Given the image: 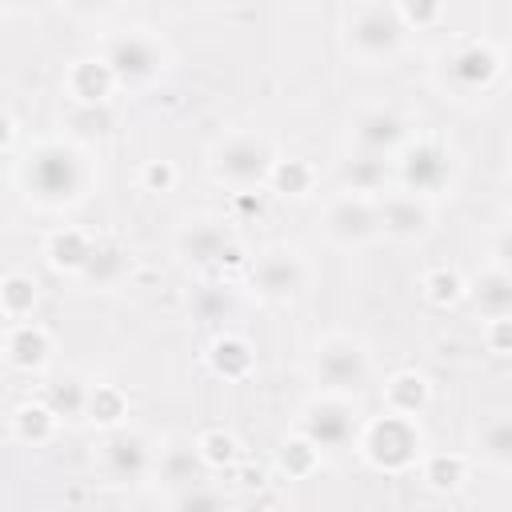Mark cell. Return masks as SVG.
Instances as JSON below:
<instances>
[{
    "label": "cell",
    "mask_w": 512,
    "mask_h": 512,
    "mask_svg": "<svg viewBox=\"0 0 512 512\" xmlns=\"http://www.w3.org/2000/svg\"><path fill=\"white\" fill-rule=\"evenodd\" d=\"M24 180H28V192L44 204H64L80 192L84 184V164L76 160L72 148L64 144H44L28 156V168H24Z\"/></svg>",
    "instance_id": "cell-1"
},
{
    "label": "cell",
    "mask_w": 512,
    "mask_h": 512,
    "mask_svg": "<svg viewBox=\"0 0 512 512\" xmlns=\"http://www.w3.org/2000/svg\"><path fill=\"white\" fill-rule=\"evenodd\" d=\"M404 36L400 12L396 8H380V4H364L348 16V40L356 52L364 56H388Z\"/></svg>",
    "instance_id": "cell-2"
},
{
    "label": "cell",
    "mask_w": 512,
    "mask_h": 512,
    "mask_svg": "<svg viewBox=\"0 0 512 512\" xmlns=\"http://www.w3.org/2000/svg\"><path fill=\"white\" fill-rule=\"evenodd\" d=\"M164 52L148 32H120L104 48V68L120 80H148L160 68Z\"/></svg>",
    "instance_id": "cell-3"
},
{
    "label": "cell",
    "mask_w": 512,
    "mask_h": 512,
    "mask_svg": "<svg viewBox=\"0 0 512 512\" xmlns=\"http://www.w3.org/2000/svg\"><path fill=\"white\" fill-rule=\"evenodd\" d=\"M356 412L344 404V400H312L308 408H304V416H300V432H304V440L320 452V448H344L348 440H352V432H356V420H352Z\"/></svg>",
    "instance_id": "cell-4"
},
{
    "label": "cell",
    "mask_w": 512,
    "mask_h": 512,
    "mask_svg": "<svg viewBox=\"0 0 512 512\" xmlns=\"http://www.w3.org/2000/svg\"><path fill=\"white\" fill-rule=\"evenodd\" d=\"M272 172V152L264 140L256 136H232L220 152H216V176L232 180V184H256Z\"/></svg>",
    "instance_id": "cell-5"
},
{
    "label": "cell",
    "mask_w": 512,
    "mask_h": 512,
    "mask_svg": "<svg viewBox=\"0 0 512 512\" xmlns=\"http://www.w3.org/2000/svg\"><path fill=\"white\" fill-rule=\"evenodd\" d=\"M368 456L380 464V468H404L416 460V448H420V436L416 428L404 420V416H384L368 428V440H364Z\"/></svg>",
    "instance_id": "cell-6"
},
{
    "label": "cell",
    "mask_w": 512,
    "mask_h": 512,
    "mask_svg": "<svg viewBox=\"0 0 512 512\" xmlns=\"http://www.w3.org/2000/svg\"><path fill=\"white\" fill-rule=\"evenodd\" d=\"M316 376L328 388H360L368 376V360L352 340H324L316 348Z\"/></svg>",
    "instance_id": "cell-7"
},
{
    "label": "cell",
    "mask_w": 512,
    "mask_h": 512,
    "mask_svg": "<svg viewBox=\"0 0 512 512\" xmlns=\"http://www.w3.org/2000/svg\"><path fill=\"white\" fill-rule=\"evenodd\" d=\"M496 52L488 44H460L444 60V80H452L456 92H476L496 76Z\"/></svg>",
    "instance_id": "cell-8"
},
{
    "label": "cell",
    "mask_w": 512,
    "mask_h": 512,
    "mask_svg": "<svg viewBox=\"0 0 512 512\" xmlns=\"http://www.w3.org/2000/svg\"><path fill=\"white\" fill-rule=\"evenodd\" d=\"M148 464H152V452H148L144 436H136V432H116V436H108V444H104V472H108L112 480H120V484L140 480V476L148 472Z\"/></svg>",
    "instance_id": "cell-9"
},
{
    "label": "cell",
    "mask_w": 512,
    "mask_h": 512,
    "mask_svg": "<svg viewBox=\"0 0 512 512\" xmlns=\"http://www.w3.org/2000/svg\"><path fill=\"white\" fill-rule=\"evenodd\" d=\"M300 280H304V268H300V260H296L292 252H268V256L256 260V268H252L256 292H264V296H272V300L292 296V292L300 288Z\"/></svg>",
    "instance_id": "cell-10"
},
{
    "label": "cell",
    "mask_w": 512,
    "mask_h": 512,
    "mask_svg": "<svg viewBox=\"0 0 512 512\" xmlns=\"http://www.w3.org/2000/svg\"><path fill=\"white\" fill-rule=\"evenodd\" d=\"M448 172H452V164L440 144H416L404 156V184L412 192H436L448 180Z\"/></svg>",
    "instance_id": "cell-11"
},
{
    "label": "cell",
    "mask_w": 512,
    "mask_h": 512,
    "mask_svg": "<svg viewBox=\"0 0 512 512\" xmlns=\"http://www.w3.org/2000/svg\"><path fill=\"white\" fill-rule=\"evenodd\" d=\"M400 140H404V120L396 112L372 108L356 120V144L364 148V156H388Z\"/></svg>",
    "instance_id": "cell-12"
},
{
    "label": "cell",
    "mask_w": 512,
    "mask_h": 512,
    "mask_svg": "<svg viewBox=\"0 0 512 512\" xmlns=\"http://www.w3.org/2000/svg\"><path fill=\"white\" fill-rule=\"evenodd\" d=\"M180 252H184L188 260H196V264H212V260L236 256L228 228H220V224H212V220H196V224H188V228L180 232Z\"/></svg>",
    "instance_id": "cell-13"
},
{
    "label": "cell",
    "mask_w": 512,
    "mask_h": 512,
    "mask_svg": "<svg viewBox=\"0 0 512 512\" xmlns=\"http://www.w3.org/2000/svg\"><path fill=\"white\" fill-rule=\"evenodd\" d=\"M376 224H380L376 208H368L360 196H344V200H336L332 212H328V232H332L336 240H364V236L376 232Z\"/></svg>",
    "instance_id": "cell-14"
},
{
    "label": "cell",
    "mask_w": 512,
    "mask_h": 512,
    "mask_svg": "<svg viewBox=\"0 0 512 512\" xmlns=\"http://www.w3.org/2000/svg\"><path fill=\"white\" fill-rule=\"evenodd\" d=\"M200 468H204L200 452L188 444H176L160 456V484H168L172 492H184V488L200 484Z\"/></svg>",
    "instance_id": "cell-15"
},
{
    "label": "cell",
    "mask_w": 512,
    "mask_h": 512,
    "mask_svg": "<svg viewBox=\"0 0 512 512\" xmlns=\"http://www.w3.org/2000/svg\"><path fill=\"white\" fill-rule=\"evenodd\" d=\"M376 216H380V224H384L388 232H396V236H412V232H420V228L428 224V208H424L416 196H392V200H384V208H380Z\"/></svg>",
    "instance_id": "cell-16"
},
{
    "label": "cell",
    "mask_w": 512,
    "mask_h": 512,
    "mask_svg": "<svg viewBox=\"0 0 512 512\" xmlns=\"http://www.w3.org/2000/svg\"><path fill=\"white\" fill-rule=\"evenodd\" d=\"M476 304H480V312H488L492 320H504L508 316V308H512V284H508V276L496 268V272H488V276H480V284H476Z\"/></svg>",
    "instance_id": "cell-17"
},
{
    "label": "cell",
    "mask_w": 512,
    "mask_h": 512,
    "mask_svg": "<svg viewBox=\"0 0 512 512\" xmlns=\"http://www.w3.org/2000/svg\"><path fill=\"white\" fill-rule=\"evenodd\" d=\"M108 84H112V72L104 68V60H84V64H76V72H72V92H76L84 104H100L104 92H108Z\"/></svg>",
    "instance_id": "cell-18"
},
{
    "label": "cell",
    "mask_w": 512,
    "mask_h": 512,
    "mask_svg": "<svg viewBox=\"0 0 512 512\" xmlns=\"http://www.w3.org/2000/svg\"><path fill=\"white\" fill-rule=\"evenodd\" d=\"M80 272L88 280H96V284H112L124 272V252L116 244H92V252H88V260H84Z\"/></svg>",
    "instance_id": "cell-19"
},
{
    "label": "cell",
    "mask_w": 512,
    "mask_h": 512,
    "mask_svg": "<svg viewBox=\"0 0 512 512\" xmlns=\"http://www.w3.org/2000/svg\"><path fill=\"white\" fill-rule=\"evenodd\" d=\"M8 352H12V360L16 364H24V368H32V364H40L44 360V352H48V336L40 332V328H16L12 332V340H8Z\"/></svg>",
    "instance_id": "cell-20"
},
{
    "label": "cell",
    "mask_w": 512,
    "mask_h": 512,
    "mask_svg": "<svg viewBox=\"0 0 512 512\" xmlns=\"http://www.w3.org/2000/svg\"><path fill=\"white\" fill-rule=\"evenodd\" d=\"M344 184H352V192H376L384 184V160L380 156H360L344 164Z\"/></svg>",
    "instance_id": "cell-21"
},
{
    "label": "cell",
    "mask_w": 512,
    "mask_h": 512,
    "mask_svg": "<svg viewBox=\"0 0 512 512\" xmlns=\"http://www.w3.org/2000/svg\"><path fill=\"white\" fill-rule=\"evenodd\" d=\"M52 260L60 264V268H84V260H88V252H92V240L88 236H80V232H60V236H52Z\"/></svg>",
    "instance_id": "cell-22"
},
{
    "label": "cell",
    "mask_w": 512,
    "mask_h": 512,
    "mask_svg": "<svg viewBox=\"0 0 512 512\" xmlns=\"http://www.w3.org/2000/svg\"><path fill=\"white\" fill-rule=\"evenodd\" d=\"M32 304H36V284H32V280L12 276V280L0 284V312H8V316H24Z\"/></svg>",
    "instance_id": "cell-23"
},
{
    "label": "cell",
    "mask_w": 512,
    "mask_h": 512,
    "mask_svg": "<svg viewBox=\"0 0 512 512\" xmlns=\"http://www.w3.org/2000/svg\"><path fill=\"white\" fill-rule=\"evenodd\" d=\"M388 400H392L396 416L416 412V408L424 404V380H420V376H396V380L388 384Z\"/></svg>",
    "instance_id": "cell-24"
},
{
    "label": "cell",
    "mask_w": 512,
    "mask_h": 512,
    "mask_svg": "<svg viewBox=\"0 0 512 512\" xmlns=\"http://www.w3.org/2000/svg\"><path fill=\"white\" fill-rule=\"evenodd\" d=\"M480 448H484V456L492 460V464H508L512 460V428H508V420H492L484 432H480Z\"/></svg>",
    "instance_id": "cell-25"
},
{
    "label": "cell",
    "mask_w": 512,
    "mask_h": 512,
    "mask_svg": "<svg viewBox=\"0 0 512 512\" xmlns=\"http://www.w3.org/2000/svg\"><path fill=\"white\" fill-rule=\"evenodd\" d=\"M176 512H228L224 496L208 484H192L184 492H176Z\"/></svg>",
    "instance_id": "cell-26"
},
{
    "label": "cell",
    "mask_w": 512,
    "mask_h": 512,
    "mask_svg": "<svg viewBox=\"0 0 512 512\" xmlns=\"http://www.w3.org/2000/svg\"><path fill=\"white\" fill-rule=\"evenodd\" d=\"M212 364H216V372H224V376H240V372H248L252 356H248V348H244L240 340H216Z\"/></svg>",
    "instance_id": "cell-27"
},
{
    "label": "cell",
    "mask_w": 512,
    "mask_h": 512,
    "mask_svg": "<svg viewBox=\"0 0 512 512\" xmlns=\"http://www.w3.org/2000/svg\"><path fill=\"white\" fill-rule=\"evenodd\" d=\"M48 412L52 416H76L84 404H88V392L76 384V380H60V384H52V392H48Z\"/></svg>",
    "instance_id": "cell-28"
},
{
    "label": "cell",
    "mask_w": 512,
    "mask_h": 512,
    "mask_svg": "<svg viewBox=\"0 0 512 512\" xmlns=\"http://www.w3.org/2000/svg\"><path fill=\"white\" fill-rule=\"evenodd\" d=\"M272 180H276V188L280 192H304L308 188V168L300 164V160H280V164H272V172H268Z\"/></svg>",
    "instance_id": "cell-29"
},
{
    "label": "cell",
    "mask_w": 512,
    "mask_h": 512,
    "mask_svg": "<svg viewBox=\"0 0 512 512\" xmlns=\"http://www.w3.org/2000/svg\"><path fill=\"white\" fill-rule=\"evenodd\" d=\"M52 412L48 408H20L16 412V428H20V436L24 440H44L48 432H52Z\"/></svg>",
    "instance_id": "cell-30"
},
{
    "label": "cell",
    "mask_w": 512,
    "mask_h": 512,
    "mask_svg": "<svg viewBox=\"0 0 512 512\" xmlns=\"http://www.w3.org/2000/svg\"><path fill=\"white\" fill-rule=\"evenodd\" d=\"M88 412H92V420L112 424V420L124 416V400H120L116 392H108V388H96V392L88 396Z\"/></svg>",
    "instance_id": "cell-31"
},
{
    "label": "cell",
    "mask_w": 512,
    "mask_h": 512,
    "mask_svg": "<svg viewBox=\"0 0 512 512\" xmlns=\"http://www.w3.org/2000/svg\"><path fill=\"white\" fill-rule=\"evenodd\" d=\"M460 476H464V460L460 456H432L428 460V480L436 488H452Z\"/></svg>",
    "instance_id": "cell-32"
},
{
    "label": "cell",
    "mask_w": 512,
    "mask_h": 512,
    "mask_svg": "<svg viewBox=\"0 0 512 512\" xmlns=\"http://www.w3.org/2000/svg\"><path fill=\"white\" fill-rule=\"evenodd\" d=\"M232 448H236L232 436H224V432H208V436L200 440L196 452H200L204 464H228V460H232Z\"/></svg>",
    "instance_id": "cell-33"
},
{
    "label": "cell",
    "mask_w": 512,
    "mask_h": 512,
    "mask_svg": "<svg viewBox=\"0 0 512 512\" xmlns=\"http://www.w3.org/2000/svg\"><path fill=\"white\" fill-rule=\"evenodd\" d=\"M228 308H232V300H228L224 292H200V296H196V312H200L204 320H220Z\"/></svg>",
    "instance_id": "cell-34"
},
{
    "label": "cell",
    "mask_w": 512,
    "mask_h": 512,
    "mask_svg": "<svg viewBox=\"0 0 512 512\" xmlns=\"http://www.w3.org/2000/svg\"><path fill=\"white\" fill-rule=\"evenodd\" d=\"M428 288H432L436 300H456V296H460V280H456L452 272H432V276H428Z\"/></svg>",
    "instance_id": "cell-35"
},
{
    "label": "cell",
    "mask_w": 512,
    "mask_h": 512,
    "mask_svg": "<svg viewBox=\"0 0 512 512\" xmlns=\"http://www.w3.org/2000/svg\"><path fill=\"white\" fill-rule=\"evenodd\" d=\"M148 180H152V184H168V180H172V168H168V164H152V168H148Z\"/></svg>",
    "instance_id": "cell-36"
},
{
    "label": "cell",
    "mask_w": 512,
    "mask_h": 512,
    "mask_svg": "<svg viewBox=\"0 0 512 512\" xmlns=\"http://www.w3.org/2000/svg\"><path fill=\"white\" fill-rule=\"evenodd\" d=\"M8 136H12V124H8V116H0V144H8Z\"/></svg>",
    "instance_id": "cell-37"
}]
</instances>
